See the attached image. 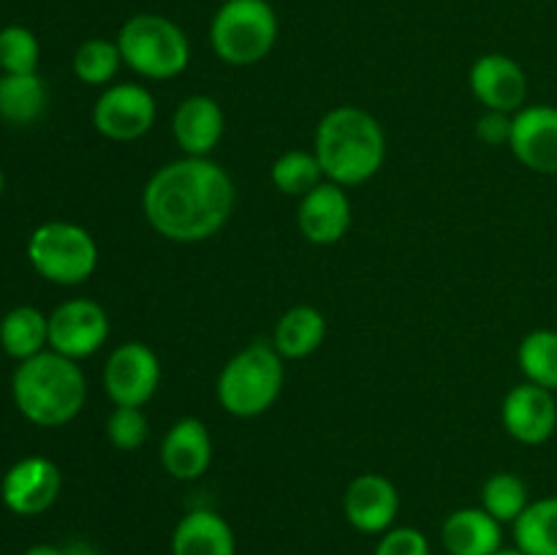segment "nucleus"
I'll use <instances>...</instances> for the list:
<instances>
[{"mask_svg":"<svg viewBox=\"0 0 557 555\" xmlns=\"http://www.w3.org/2000/svg\"><path fill=\"white\" fill-rule=\"evenodd\" d=\"M520 370L525 381L544 386V390L557 392V330H533L522 337Z\"/></svg>","mask_w":557,"mask_h":555,"instance_id":"nucleus-25","label":"nucleus"},{"mask_svg":"<svg viewBox=\"0 0 557 555\" xmlns=\"http://www.w3.org/2000/svg\"><path fill=\"white\" fill-rule=\"evenodd\" d=\"M272 185H275L281 194L286 196H299L310 194L313 188H319L324 183V169H321L315 152L308 150H288L281 158H275L270 169Z\"/></svg>","mask_w":557,"mask_h":555,"instance_id":"nucleus-26","label":"nucleus"},{"mask_svg":"<svg viewBox=\"0 0 557 555\" xmlns=\"http://www.w3.org/2000/svg\"><path fill=\"white\" fill-rule=\"evenodd\" d=\"M326 337V319L313 305H294L272 332V346L283 359H302L319 351Z\"/></svg>","mask_w":557,"mask_h":555,"instance_id":"nucleus-21","label":"nucleus"},{"mask_svg":"<svg viewBox=\"0 0 557 555\" xmlns=\"http://www.w3.org/2000/svg\"><path fill=\"white\" fill-rule=\"evenodd\" d=\"M49 90L38 74L0 76V120L11 125H30L47 112Z\"/></svg>","mask_w":557,"mask_h":555,"instance_id":"nucleus-23","label":"nucleus"},{"mask_svg":"<svg viewBox=\"0 0 557 555\" xmlns=\"http://www.w3.org/2000/svg\"><path fill=\"white\" fill-rule=\"evenodd\" d=\"M441 542L449 555H495L504 550V531L482 506H462L444 520Z\"/></svg>","mask_w":557,"mask_h":555,"instance_id":"nucleus-19","label":"nucleus"},{"mask_svg":"<svg viewBox=\"0 0 557 555\" xmlns=\"http://www.w3.org/2000/svg\"><path fill=\"white\" fill-rule=\"evenodd\" d=\"M277 41V16L270 0H226L210 25V44L228 65H253Z\"/></svg>","mask_w":557,"mask_h":555,"instance_id":"nucleus-6","label":"nucleus"},{"mask_svg":"<svg viewBox=\"0 0 557 555\" xmlns=\"http://www.w3.org/2000/svg\"><path fill=\"white\" fill-rule=\"evenodd\" d=\"M468 82H471L473 96L484 103V109L517 114L525 107L528 76L522 65L515 58H509V54H482L471 65Z\"/></svg>","mask_w":557,"mask_h":555,"instance_id":"nucleus-13","label":"nucleus"},{"mask_svg":"<svg viewBox=\"0 0 557 555\" xmlns=\"http://www.w3.org/2000/svg\"><path fill=\"white\" fill-rule=\"evenodd\" d=\"M63 553L65 555H101L90 542H85V539H74V542H69L63 547Z\"/></svg>","mask_w":557,"mask_h":555,"instance_id":"nucleus-33","label":"nucleus"},{"mask_svg":"<svg viewBox=\"0 0 557 555\" xmlns=\"http://www.w3.org/2000/svg\"><path fill=\"white\" fill-rule=\"evenodd\" d=\"M506 433L525 446H539L549 441L557 430V400L555 392L522 381L511 386L500 406Z\"/></svg>","mask_w":557,"mask_h":555,"instance_id":"nucleus-12","label":"nucleus"},{"mask_svg":"<svg viewBox=\"0 0 557 555\" xmlns=\"http://www.w3.org/2000/svg\"><path fill=\"white\" fill-rule=\"evenodd\" d=\"M511 125H515V114H506V112H487L479 118L476 123V136L484 141V145H509L511 141Z\"/></svg>","mask_w":557,"mask_h":555,"instance_id":"nucleus-32","label":"nucleus"},{"mask_svg":"<svg viewBox=\"0 0 557 555\" xmlns=\"http://www.w3.org/2000/svg\"><path fill=\"white\" fill-rule=\"evenodd\" d=\"M161 384V362L141 341H128L109 354L103 365V390L114 406L141 408Z\"/></svg>","mask_w":557,"mask_h":555,"instance_id":"nucleus-9","label":"nucleus"},{"mask_svg":"<svg viewBox=\"0 0 557 555\" xmlns=\"http://www.w3.org/2000/svg\"><path fill=\"white\" fill-rule=\"evenodd\" d=\"M511 152L536 174H557V107H522L511 125Z\"/></svg>","mask_w":557,"mask_h":555,"instance_id":"nucleus-14","label":"nucleus"},{"mask_svg":"<svg viewBox=\"0 0 557 555\" xmlns=\"http://www.w3.org/2000/svg\"><path fill=\"white\" fill-rule=\"evenodd\" d=\"M172 555H237V539L218 511L194 509L174 528Z\"/></svg>","mask_w":557,"mask_h":555,"instance_id":"nucleus-20","label":"nucleus"},{"mask_svg":"<svg viewBox=\"0 0 557 555\" xmlns=\"http://www.w3.org/2000/svg\"><path fill=\"white\" fill-rule=\"evenodd\" d=\"M161 462L169 477L194 482L205 477L212 462V435L196 417H185L169 428L161 441Z\"/></svg>","mask_w":557,"mask_h":555,"instance_id":"nucleus-17","label":"nucleus"},{"mask_svg":"<svg viewBox=\"0 0 557 555\" xmlns=\"http://www.w3.org/2000/svg\"><path fill=\"white\" fill-rule=\"evenodd\" d=\"M22 555H65L63 547H54V544H33Z\"/></svg>","mask_w":557,"mask_h":555,"instance_id":"nucleus-34","label":"nucleus"},{"mask_svg":"<svg viewBox=\"0 0 557 555\" xmlns=\"http://www.w3.org/2000/svg\"><path fill=\"white\" fill-rule=\"evenodd\" d=\"M3 185H5V177H3V169H0V196H3Z\"/></svg>","mask_w":557,"mask_h":555,"instance_id":"nucleus-36","label":"nucleus"},{"mask_svg":"<svg viewBox=\"0 0 557 555\" xmlns=\"http://www.w3.org/2000/svg\"><path fill=\"white\" fill-rule=\"evenodd\" d=\"M343 511L346 520L359 533H386L397 520L400 511V495L397 488L381 473H359L348 482L343 495Z\"/></svg>","mask_w":557,"mask_h":555,"instance_id":"nucleus-15","label":"nucleus"},{"mask_svg":"<svg viewBox=\"0 0 557 555\" xmlns=\"http://www.w3.org/2000/svg\"><path fill=\"white\" fill-rule=\"evenodd\" d=\"M297 223L313 245H335L351 226V201L343 185L324 183L299 199Z\"/></svg>","mask_w":557,"mask_h":555,"instance_id":"nucleus-16","label":"nucleus"},{"mask_svg":"<svg viewBox=\"0 0 557 555\" xmlns=\"http://www.w3.org/2000/svg\"><path fill=\"white\" fill-rule=\"evenodd\" d=\"M33 270L58 286H79L96 272L98 245L87 229L69 221L41 223L27 239Z\"/></svg>","mask_w":557,"mask_h":555,"instance_id":"nucleus-7","label":"nucleus"},{"mask_svg":"<svg viewBox=\"0 0 557 555\" xmlns=\"http://www.w3.org/2000/svg\"><path fill=\"white\" fill-rule=\"evenodd\" d=\"M495 555H522V553L515 547V550H498V553H495Z\"/></svg>","mask_w":557,"mask_h":555,"instance_id":"nucleus-35","label":"nucleus"},{"mask_svg":"<svg viewBox=\"0 0 557 555\" xmlns=\"http://www.w3.org/2000/svg\"><path fill=\"white\" fill-rule=\"evenodd\" d=\"M123 65L117 41L107 38H87L74 52V76L90 87L109 85Z\"/></svg>","mask_w":557,"mask_h":555,"instance_id":"nucleus-28","label":"nucleus"},{"mask_svg":"<svg viewBox=\"0 0 557 555\" xmlns=\"http://www.w3.org/2000/svg\"><path fill=\"white\" fill-rule=\"evenodd\" d=\"M234 201V180L212 158L185 156L166 163L141 190L147 223L172 243L210 239L228 223Z\"/></svg>","mask_w":557,"mask_h":555,"instance_id":"nucleus-1","label":"nucleus"},{"mask_svg":"<svg viewBox=\"0 0 557 555\" xmlns=\"http://www.w3.org/2000/svg\"><path fill=\"white\" fill-rule=\"evenodd\" d=\"M172 131L185 156L210 158V152L221 141L223 131H226L221 103L210 96H201V92L199 96H188L174 109Z\"/></svg>","mask_w":557,"mask_h":555,"instance_id":"nucleus-18","label":"nucleus"},{"mask_svg":"<svg viewBox=\"0 0 557 555\" xmlns=\"http://www.w3.org/2000/svg\"><path fill=\"white\" fill-rule=\"evenodd\" d=\"M515 542L522 555H557V495L528 504L515 520Z\"/></svg>","mask_w":557,"mask_h":555,"instance_id":"nucleus-24","label":"nucleus"},{"mask_svg":"<svg viewBox=\"0 0 557 555\" xmlns=\"http://www.w3.org/2000/svg\"><path fill=\"white\" fill-rule=\"evenodd\" d=\"M283 390V357L272 343L256 341L239 348L218 375V403L237 419L270 411Z\"/></svg>","mask_w":557,"mask_h":555,"instance_id":"nucleus-4","label":"nucleus"},{"mask_svg":"<svg viewBox=\"0 0 557 555\" xmlns=\"http://www.w3.org/2000/svg\"><path fill=\"white\" fill-rule=\"evenodd\" d=\"M109 337V316L96 299H69L49 313V348L69 359L92 357Z\"/></svg>","mask_w":557,"mask_h":555,"instance_id":"nucleus-10","label":"nucleus"},{"mask_svg":"<svg viewBox=\"0 0 557 555\" xmlns=\"http://www.w3.org/2000/svg\"><path fill=\"white\" fill-rule=\"evenodd\" d=\"M63 490V473L47 457H22L5 471L0 498L5 509L20 517L44 515Z\"/></svg>","mask_w":557,"mask_h":555,"instance_id":"nucleus-11","label":"nucleus"},{"mask_svg":"<svg viewBox=\"0 0 557 555\" xmlns=\"http://www.w3.org/2000/svg\"><path fill=\"white\" fill-rule=\"evenodd\" d=\"M38 47L36 33L22 25H9L0 30V71L3 74H38Z\"/></svg>","mask_w":557,"mask_h":555,"instance_id":"nucleus-29","label":"nucleus"},{"mask_svg":"<svg viewBox=\"0 0 557 555\" xmlns=\"http://www.w3.org/2000/svg\"><path fill=\"white\" fill-rule=\"evenodd\" d=\"M528 504H531V493H528V484L517 473L500 471L484 482L482 509L493 515L500 526L504 522L515 526V520L528 509Z\"/></svg>","mask_w":557,"mask_h":555,"instance_id":"nucleus-27","label":"nucleus"},{"mask_svg":"<svg viewBox=\"0 0 557 555\" xmlns=\"http://www.w3.org/2000/svg\"><path fill=\"white\" fill-rule=\"evenodd\" d=\"M150 433L147 414L136 406H114V411L107 417V435L114 449L134 452L139 449Z\"/></svg>","mask_w":557,"mask_h":555,"instance_id":"nucleus-30","label":"nucleus"},{"mask_svg":"<svg viewBox=\"0 0 557 555\" xmlns=\"http://www.w3.org/2000/svg\"><path fill=\"white\" fill-rule=\"evenodd\" d=\"M11 395L27 422L38 428H60L85 408L87 381L76 359L47 348L16 365Z\"/></svg>","mask_w":557,"mask_h":555,"instance_id":"nucleus-3","label":"nucleus"},{"mask_svg":"<svg viewBox=\"0 0 557 555\" xmlns=\"http://www.w3.org/2000/svg\"><path fill=\"white\" fill-rule=\"evenodd\" d=\"M313 152L330 183L351 188L381 172L386 161V134L364 109L335 107L315 128Z\"/></svg>","mask_w":557,"mask_h":555,"instance_id":"nucleus-2","label":"nucleus"},{"mask_svg":"<svg viewBox=\"0 0 557 555\" xmlns=\"http://www.w3.org/2000/svg\"><path fill=\"white\" fill-rule=\"evenodd\" d=\"M156 98L145 85H109L92 107V125L112 141H136L156 125Z\"/></svg>","mask_w":557,"mask_h":555,"instance_id":"nucleus-8","label":"nucleus"},{"mask_svg":"<svg viewBox=\"0 0 557 555\" xmlns=\"http://www.w3.org/2000/svg\"><path fill=\"white\" fill-rule=\"evenodd\" d=\"M123 63L145 79H172L188 69L190 44L177 22L161 14H136L120 27Z\"/></svg>","mask_w":557,"mask_h":555,"instance_id":"nucleus-5","label":"nucleus"},{"mask_svg":"<svg viewBox=\"0 0 557 555\" xmlns=\"http://www.w3.org/2000/svg\"><path fill=\"white\" fill-rule=\"evenodd\" d=\"M373 555H430V542L419 528H389L381 533Z\"/></svg>","mask_w":557,"mask_h":555,"instance_id":"nucleus-31","label":"nucleus"},{"mask_svg":"<svg viewBox=\"0 0 557 555\" xmlns=\"http://www.w3.org/2000/svg\"><path fill=\"white\" fill-rule=\"evenodd\" d=\"M0 346L16 362L47 351L49 346V316L33 305H16L0 321Z\"/></svg>","mask_w":557,"mask_h":555,"instance_id":"nucleus-22","label":"nucleus"}]
</instances>
